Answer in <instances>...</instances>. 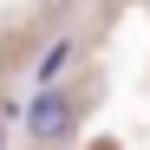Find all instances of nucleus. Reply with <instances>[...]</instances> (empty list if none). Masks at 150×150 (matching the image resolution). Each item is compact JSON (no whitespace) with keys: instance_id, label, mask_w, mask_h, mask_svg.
Instances as JSON below:
<instances>
[{"instance_id":"1","label":"nucleus","mask_w":150,"mask_h":150,"mask_svg":"<svg viewBox=\"0 0 150 150\" xmlns=\"http://www.w3.org/2000/svg\"><path fill=\"white\" fill-rule=\"evenodd\" d=\"M26 131H33L39 144H59V137L72 131V98H65V91H39L33 111H26Z\"/></svg>"},{"instance_id":"2","label":"nucleus","mask_w":150,"mask_h":150,"mask_svg":"<svg viewBox=\"0 0 150 150\" xmlns=\"http://www.w3.org/2000/svg\"><path fill=\"white\" fill-rule=\"evenodd\" d=\"M65 59H72V46L59 39V46H52V52H46V59H39V79H46V85H52V79H59V72H65Z\"/></svg>"},{"instance_id":"3","label":"nucleus","mask_w":150,"mask_h":150,"mask_svg":"<svg viewBox=\"0 0 150 150\" xmlns=\"http://www.w3.org/2000/svg\"><path fill=\"white\" fill-rule=\"evenodd\" d=\"M0 144H7V137H0Z\"/></svg>"}]
</instances>
